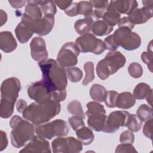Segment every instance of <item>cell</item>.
Returning <instances> with one entry per match:
<instances>
[{
    "instance_id": "obj_1",
    "label": "cell",
    "mask_w": 153,
    "mask_h": 153,
    "mask_svg": "<svg viewBox=\"0 0 153 153\" xmlns=\"http://www.w3.org/2000/svg\"><path fill=\"white\" fill-rule=\"evenodd\" d=\"M42 72V80L53 91L66 90L68 84L66 69L56 60L47 59L38 63Z\"/></svg>"
},
{
    "instance_id": "obj_2",
    "label": "cell",
    "mask_w": 153,
    "mask_h": 153,
    "mask_svg": "<svg viewBox=\"0 0 153 153\" xmlns=\"http://www.w3.org/2000/svg\"><path fill=\"white\" fill-rule=\"evenodd\" d=\"M60 111L59 102L51 100L42 103H30L22 113L24 119L38 126L47 123Z\"/></svg>"
},
{
    "instance_id": "obj_3",
    "label": "cell",
    "mask_w": 153,
    "mask_h": 153,
    "mask_svg": "<svg viewBox=\"0 0 153 153\" xmlns=\"http://www.w3.org/2000/svg\"><path fill=\"white\" fill-rule=\"evenodd\" d=\"M21 89L20 80L16 77H11L3 81L1 86L0 116L2 118H8L13 114L16 101Z\"/></svg>"
},
{
    "instance_id": "obj_4",
    "label": "cell",
    "mask_w": 153,
    "mask_h": 153,
    "mask_svg": "<svg viewBox=\"0 0 153 153\" xmlns=\"http://www.w3.org/2000/svg\"><path fill=\"white\" fill-rule=\"evenodd\" d=\"M10 126L12 128L10 134L11 143L16 148L24 146L35 136V128L33 124L26 120H23L18 115L11 118Z\"/></svg>"
},
{
    "instance_id": "obj_5",
    "label": "cell",
    "mask_w": 153,
    "mask_h": 153,
    "mask_svg": "<svg viewBox=\"0 0 153 153\" xmlns=\"http://www.w3.org/2000/svg\"><path fill=\"white\" fill-rule=\"evenodd\" d=\"M28 96L37 103L54 100L63 101L66 97V90L53 91L42 79L32 83L27 88Z\"/></svg>"
},
{
    "instance_id": "obj_6",
    "label": "cell",
    "mask_w": 153,
    "mask_h": 153,
    "mask_svg": "<svg viewBox=\"0 0 153 153\" xmlns=\"http://www.w3.org/2000/svg\"><path fill=\"white\" fill-rule=\"evenodd\" d=\"M125 56L120 51L108 53L104 59L100 60L96 66V73L101 79L105 80L116 73L126 63Z\"/></svg>"
},
{
    "instance_id": "obj_7",
    "label": "cell",
    "mask_w": 153,
    "mask_h": 153,
    "mask_svg": "<svg viewBox=\"0 0 153 153\" xmlns=\"http://www.w3.org/2000/svg\"><path fill=\"white\" fill-rule=\"evenodd\" d=\"M35 133L38 136L50 140L54 136L63 137L66 136L69 133V128L65 121L57 119L50 123L36 126Z\"/></svg>"
},
{
    "instance_id": "obj_8",
    "label": "cell",
    "mask_w": 153,
    "mask_h": 153,
    "mask_svg": "<svg viewBox=\"0 0 153 153\" xmlns=\"http://www.w3.org/2000/svg\"><path fill=\"white\" fill-rule=\"evenodd\" d=\"M115 44L124 49L131 51L138 48L141 45L140 36L126 27H119L112 34Z\"/></svg>"
},
{
    "instance_id": "obj_9",
    "label": "cell",
    "mask_w": 153,
    "mask_h": 153,
    "mask_svg": "<svg viewBox=\"0 0 153 153\" xmlns=\"http://www.w3.org/2000/svg\"><path fill=\"white\" fill-rule=\"evenodd\" d=\"M75 43L81 53H92L99 55L106 50L103 41L90 33L83 34L77 38Z\"/></svg>"
},
{
    "instance_id": "obj_10",
    "label": "cell",
    "mask_w": 153,
    "mask_h": 153,
    "mask_svg": "<svg viewBox=\"0 0 153 153\" xmlns=\"http://www.w3.org/2000/svg\"><path fill=\"white\" fill-rule=\"evenodd\" d=\"M21 19V22L25 24L33 33L39 36L48 34L54 24V17L53 16H44L41 19H31L22 14Z\"/></svg>"
},
{
    "instance_id": "obj_11",
    "label": "cell",
    "mask_w": 153,
    "mask_h": 153,
    "mask_svg": "<svg viewBox=\"0 0 153 153\" xmlns=\"http://www.w3.org/2000/svg\"><path fill=\"white\" fill-rule=\"evenodd\" d=\"M79 50L73 42H66L60 48L57 56V63L63 68L73 67L78 63Z\"/></svg>"
},
{
    "instance_id": "obj_12",
    "label": "cell",
    "mask_w": 153,
    "mask_h": 153,
    "mask_svg": "<svg viewBox=\"0 0 153 153\" xmlns=\"http://www.w3.org/2000/svg\"><path fill=\"white\" fill-rule=\"evenodd\" d=\"M54 153H78L82 150V143L74 137H59L51 142Z\"/></svg>"
},
{
    "instance_id": "obj_13",
    "label": "cell",
    "mask_w": 153,
    "mask_h": 153,
    "mask_svg": "<svg viewBox=\"0 0 153 153\" xmlns=\"http://www.w3.org/2000/svg\"><path fill=\"white\" fill-rule=\"evenodd\" d=\"M130 114L126 111H113L107 116L103 131L112 133L117 131L120 127L127 126Z\"/></svg>"
},
{
    "instance_id": "obj_14",
    "label": "cell",
    "mask_w": 153,
    "mask_h": 153,
    "mask_svg": "<svg viewBox=\"0 0 153 153\" xmlns=\"http://www.w3.org/2000/svg\"><path fill=\"white\" fill-rule=\"evenodd\" d=\"M49 142L45 138L39 136H34L29 142L23 148L20 152H32V153H47L51 152Z\"/></svg>"
},
{
    "instance_id": "obj_15",
    "label": "cell",
    "mask_w": 153,
    "mask_h": 153,
    "mask_svg": "<svg viewBox=\"0 0 153 153\" xmlns=\"http://www.w3.org/2000/svg\"><path fill=\"white\" fill-rule=\"evenodd\" d=\"M30 54L34 60L39 62L48 58L45 42L41 37H34L30 43Z\"/></svg>"
},
{
    "instance_id": "obj_16",
    "label": "cell",
    "mask_w": 153,
    "mask_h": 153,
    "mask_svg": "<svg viewBox=\"0 0 153 153\" xmlns=\"http://www.w3.org/2000/svg\"><path fill=\"white\" fill-rule=\"evenodd\" d=\"M153 16V8L143 7L136 8L129 15L128 18L130 22L135 25H140L146 23Z\"/></svg>"
},
{
    "instance_id": "obj_17",
    "label": "cell",
    "mask_w": 153,
    "mask_h": 153,
    "mask_svg": "<svg viewBox=\"0 0 153 153\" xmlns=\"http://www.w3.org/2000/svg\"><path fill=\"white\" fill-rule=\"evenodd\" d=\"M138 3L134 0L111 1L109 2V7L114 9L119 14L129 15L134 10L137 8Z\"/></svg>"
},
{
    "instance_id": "obj_18",
    "label": "cell",
    "mask_w": 153,
    "mask_h": 153,
    "mask_svg": "<svg viewBox=\"0 0 153 153\" xmlns=\"http://www.w3.org/2000/svg\"><path fill=\"white\" fill-rule=\"evenodd\" d=\"M17 44L12 33L10 31H2L0 33V48L4 52L8 53L16 50Z\"/></svg>"
},
{
    "instance_id": "obj_19",
    "label": "cell",
    "mask_w": 153,
    "mask_h": 153,
    "mask_svg": "<svg viewBox=\"0 0 153 153\" xmlns=\"http://www.w3.org/2000/svg\"><path fill=\"white\" fill-rule=\"evenodd\" d=\"M136 103V99L133 94L127 91H124L118 94L117 101L116 106L123 109H127L133 107Z\"/></svg>"
},
{
    "instance_id": "obj_20",
    "label": "cell",
    "mask_w": 153,
    "mask_h": 153,
    "mask_svg": "<svg viewBox=\"0 0 153 153\" xmlns=\"http://www.w3.org/2000/svg\"><path fill=\"white\" fill-rule=\"evenodd\" d=\"M94 20L93 17H86L76 20L74 25L75 31L81 35L88 33L92 29Z\"/></svg>"
},
{
    "instance_id": "obj_21",
    "label": "cell",
    "mask_w": 153,
    "mask_h": 153,
    "mask_svg": "<svg viewBox=\"0 0 153 153\" xmlns=\"http://www.w3.org/2000/svg\"><path fill=\"white\" fill-rule=\"evenodd\" d=\"M106 118L107 116L105 114L91 115L88 117L87 124L90 128L96 131H103Z\"/></svg>"
},
{
    "instance_id": "obj_22",
    "label": "cell",
    "mask_w": 153,
    "mask_h": 153,
    "mask_svg": "<svg viewBox=\"0 0 153 153\" xmlns=\"http://www.w3.org/2000/svg\"><path fill=\"white\" fill-rule=\"evenodd\" d=\"M16 36L21 44L27 42L32 36L33 32L22 22H20L15 29Z\"/></svg>"
},
{
    "instance_id": "obj_23",
    "label": "cell",
    "mask_w": 153,
    "mask_h": 153,
    "mask_svg": "<svg viewBox=\"0 0 153 153\" xmlns=\"http://www.w3.org/2000/svg\"><path fill=\"white\" fill-rule=\"evenodd\" d=\"M23 15L31 19H41L42 17L41 9L35 2V1H27V5Z\"/></svg>"
},
{
    "instance_id": "obj_24",
    "label": "cell",
    "mask_w": 153,
    "mask_h": 153,
    "mask_svg": "<svg viewBox=\"0 0 153 153\" xmlns=\"http://www.w3.org/2000/svg\"><path fill=\"white\" fill-rule=\"evenodd\" d=\"M92 32L98 36L108 35L113 30V27L108 25L103 20L94 21L92 26Z\"/></svg>"
},
{
    "instance_id": "obj_25",
    "label": "cell",
    "mask_w": 153,
    "mask_h": 153,
    "mask_svg": "<svg viewBox=\"0 0 153 153\" xmlns=\"http://www.w3.org/2000/svg\"><path fill=\"white\" fill-rule=\"evenodd\" d=\"M78 140L84 145H88L94 140V136L91 128L84 126L76 131Z\"/></svg>"
},
{
    "instance_id": "obj_26",
    "label": "cell",
    "mask_w": 153,
    "mask_h": 153,
    "mask_svg": "<svg viewBox=\"0 0 153 153\" xmlns=\"http://www.w3.org/2000/svg\"><path fill=\"white\" fill-rule=\"evenodd\" d=\"M106 88L102 85L99 84H93L90 89V96L91 98L98 102L104 101L106 94Z\"/></svg>"
},
{
    "instance_id": "obj_27",
    "label": "cell",
    "mask_w": 153,
    "mask_h": 153,
    "mask_svg": "<svg viewBox=\"0 0 153 153\" xmlns=\"http://www.w3.org/2000/svg\"><path fill=\"white\" fill-rule=\"evenodd\" d=\"M94 10H93V17L96 20L102 18L104 13L108 9L109 6L108 1H90Z\"/></svg>"
},
{
    "instance_id": "obj_28",
    "label": "cell",
    "mask_w": 153,
    "mask_h": 153,
    "mask_svg": "<svg viewBox=\"0 0 153 153\" xmlns=\"http://www.w3.org/2000/svg\"><path fill=\"white\" fill-rule=\"evenodd\" d=\"M41 9L42 15L54 16L57 12L56 7L52 1H35Z\"/></svg>"
},
{
    "instance_id": "obj_29",
    "label": "cell",
    "mask_w": 153,
    "mask_h": 153,
    "mask_svg": "<svg viewBox=\"0 0 153 153\" xmlns=\"http://www.w3.org/2000/svg\"><path fill=\"white\" fill-rule=\"evenodd\" d=\"M152 90L150 86L144 82H140L136 85L133 91V96L136 99L142 100L146 98Z\"/></svg>"
},
{
    "instance_id": "obj_30",
    "label": "cell",
    "mask_w": 153,
    "mask_h": 153,
    "mask_svg": "<svg viewBox=\"0 0 153 153\" xmlns=\"http://www.w3.org/2000/svg\"><path fill=\"white\" fill-rule=\"evenodd\" d=\"M120 14L117 13L114 9L109 7L108 6L107 10L104 13L102 17V19L103 20L105 21L108 25L112 27H114L117 24L118 22L120 19Z\"/></svg>"
},
{
    "instance_id": "obj_31",
    "label": "cell",
    "mask_w": 153,
    "mask_h": 153,
    "mask_svg": "<svg viewBox=\"0 0 153 153\" xmlns=\"http://www.w3.org/2000/svg\"><path fill=\"white\" fill-rule=\"evenodd\" d=\"M93 6L90 1H82L77 3V14L86 17H93ZM94 18V17H93Z\"/></svg>"
},
{
    "instance_id": "obj_32",
    "label": "cell",
    "mask_w": 153,
    "mask_h": 153,
    "mask_svg": "<svg viewBox=\"0 0 153 153\" xmlns=\"http://www.w3.org/2000/svg\"><path fill=\"white\" fill-rule=\"evenodd\" d=\"M87 111L85 114L87 117H90L94 115L105 114L106 111L104 106L100 103L95 102H90L87 104Z\"/></svg>"
},
{
    "instance_id": "obj_33",
    "label": "cell",
    "mask_w": 153,
    "mask_h": 153,
    "mask_svg": "<svg viewBox=\"0 0 153 153\" xmlns=\"http://www.w3.org/2000/svg\"><path fill=\"white\" fill-rule=\"evenodd\" d=\"M67 109L71 114L79 117L82 119L85 118V114L82 110L81 104L78 100H74L70 102L67 106Z\"/></svg>"
},
{
    "instance_id": "obj_34",
    "label": "cell",
    "mask_w": 153,
    "mask_h": 153,
    "mask_svg": "<svg viewBox=\"0 0 153 153\" xmlns=\"http://www.w3.org/2000/svg\"><path fill=\"white\" fill-rule=\"evenodd\" d=\"M137 117L142 121L145 122L152 118V109L151 106L146 104L141 105L136 111Z\"/></svg>"
},
{
    "instance_id": "obj_35",
    "label": "cell",
    "mask_w": 153,
    "mask_h": 153,
    "mask_svg": "<svg viewBox=\"0 0 153 153\" xmlns=\"http://www.w3.org/2000/svg\"><path fill=\"white\" fill-rule=\"evenodd\" d=\"M67 78L72 82H79L83 76L82 71L77 67H70L66 69Z\"/></svg>"
},
{
    "instance_id": "obj_36",
    "label": "cell",
    "mask_w": 153,
    "mask_h": 153,
    "mask_svg": "<svg viewBox=\"0 0 153 153\" xmlns=\"http://www.w3.org/2000/svg\"><path fill=\"white\" fill-rule=\"evenodd\" d=\"M84 69L85 72V76L82 81V85H86L94 79V64L91 62H87L84 65Z\"/></svg>"
},
{
    "instance_id": "obj_37",
    "label": "cell",
    "mask_w": 153,
    "mask_h": 153,
    "mask_svg": "<svg viewBox=\"0 0 153 153\" xmlns=\"http://www.w3.org/2000/svg\"><path fill=\"white\" fill-rule=\"evenodd\" d=\"M142 126V121L136 114H130L127 127L132 132L139 131Z\"/></svg>"
},
{
    "instance_id": "obj_38",
    "label": "cell",
    "mask_w": 153,
    "mask_h": 153,
    "mask_svg": "<svg viewBox=\"0 0 153 153\" xmlns=\"http://www.w3.org/2000/svg\"><path fill=\"white\" fill-rule=\"evenodd\" d=\"M128 72L129 75L134 78H140L143 74V69L142 66L136 62H133L128 67Z\"/></svg>"
},
{
    "instance_id": "obj_39",
    "label": "cell",
    "mask_w": 153,
    "mask_h": 153,
    "mask_svg": "<svg viewBox=\"0 0 153 153\" xmlns=\"http://www.w3.org/2000/svg\"><path fill=\"white\" fill-rule=\"evenodd\" d=\"M118 93L116 91L111 90L106 92V97L104 102L105 105L109 108H114L116 106V101L118 95Z\"/></svg>"
},
{
    "instance_id": "obj_40",
    "label": "cell",
    "mask_w": 153,
    "mask_h": 153,
    "mask_svg": "<svg viewBox=\"0 0 153 153\" xmlns=\"http://www.w3.org/2000/svg\"><path fill=\"white\" fill-rule=\"evenodd\" d=\"M68 121L71 127L75 131L84 126V122L83 119L75 115L72 116L69 118Z\"/></svg>"
},
{
    "instance_id": "obj_41",
    "label": "cell",
    "mask_w": 153,
    "mask_h": 153,
    "mask_svg": "<svg viewBox=\"0 0 153 153\" xmlns=\"http://www.w3.org/2000/svg\"><path fill=\"white\" fill-rule=\"evenodd\" d=\"M121 143L132 144L134 141V135L130 130H126L121 133L120 137Z\"/></svg>"
},
{
    "instance_id": "obj_42",
    "label": "cell",
    "mask_w": 153,
    "mask_h": 153,
    "mask_svg": "<svg viewBox=\"0 0 153 153\" xmlns=\"http://www.w3.org/2000/svg\"><path fill=\"white\" fill-rule=\"evenodd\" d=\"M152 59L153 54L151 51H144L141 54L142 60L147 65L148 69L152 72Z\"/></svg>"
},
{
    "instance_id": "obj_43",
    "label": "cell",
    "mask_w": 153,
    "mask_h": 153,
    "mask_svg": "<svg viewBox=\"0 0 153 153\" xmlns=\"http://www.w3.org/2000/svg\"><path fill=\"white\" fill-rule=\"evenodd\" d=\"M135 148L132 144L121 143L117 146L115 152L116 153H124V152H137Z\"/></svg>"
},
{
    "instance_id": "obj_44",
    "label": "cell",
    "mask_w": 153,
    "mask_h": 153,
    "mask_svg": "<svg viewBox=\"0 0 153 153\" xmlns=\"http://www.w3.org/2000/svg\"><path fill=\"white\" fill-rule=\"evenodd\" d=\"M143 133L151 140L152 139V118L145 121L143 127Z\"/></svg>"
},
{
    "instance_id": "obj_45",
    "label": "cell",
    "mask_w": 153,
    "mask_h": 153,
    "mask_svg": "<svg viewBox=\"0 0 153 153\" xmlns=\"http://www.w3.org/2000/svg\"><path fill=\"white\" fill-rule=\"evenodd\" d=\"M103 42L105 44L106 49L109 50L111 51H116L118 47L114 42V41L113 37H112V35H111L107 36L106 38H105Z\"/></svg>"
},
{
    "instance_id": "obj_46",
    "label": "cell",
    "mask_w": 153,
    "mask_h": 153,
    "mask_svg": "<svg viewBox=\"0 0 153 153\" xmlns=\"http://www.w3.org/2000/svg\"><path fill=\"white\" fill-rule=\"evenodd\" d=\"M117 25L119 27H126L130 30H132L135 26L130 22L128 17H123L121 18L118 22Z\"/></svg>"
},
{
    "instance_id": "obj_47",
    "label": "cell",
    "mask_w": 153,
    "mask_h": 153,
    "mask_svg": "<svg viewBox=\"0 0 153 153\" xmlns=\"http://www.w3.org/2000/svg\"><path fill=\"white\" fill-rule=\"evenodd\" d=\"M66 15L70 17H74L78 15L77 14V3L72 2V4L65 11Z\"/></svg>"
},
{
    "instance_id": "obj_48",
    "label": "cell",
    "mask_w": 153,
    "mask_h": 153,
    "mask_svg": "<svg viewBox=\"0 0 153 153\" xmlns=\"http://www.w3.org/2000/svg\"><path fill=\"white\" fill-rule=\"evenodd\" d=\"M8 145V139L6 133L2 130L0 131V151L6 148Z\"/></svg>"
},
{
    "instance_id": "obj_49",
    "label": "cell",
    "mask_w": 153,
    "mask_h": 153,
    "mask_svg": "<svg viewBox=\"0 0 153 153\" xmlns=\"http://www.w3.org/2000/svg\"><path fill=\"white\" fill-rule=\"evenodd\" d=\"M72 2V1H54L55 5H57L60 9L64 11L67 9Z\"/></svg>"
},
{
    "instance_id": "obj_50",
    "label": "cell",
    "mask_w": 153,
    "mask_h": 153,
    "mask_svg": "<svg viewBox=\"0 0 153 153\" xmlns=\"http://www.w3.org/2000/svg\"><path fill=\"white\" fill-rule=\"evenodd\" d=\"M27 102L23 99H19L16 103V109L20 113H23L27 107Z\"/></svg>"
},
{
    "instance_id": "obj_51",
    "label": "cell",
    "mask_w": 153,
    "mask_h": 153,
    "mask_svg": "<svg viewBox=\"0 0 153 153\" xmlns=\"http://www.w3.org/2000/svg\"><path fill=\"white\" fill-rule=\"evenodd\" d=\"M12 7L16 9L20 8L27 5V1H8Z\"/></svg>"
},
{
    "instance_id": "obj_52",
    "label": "cell",
    "mask_w": 153,
    "mask_h": 153,
    "mask_svg": "<svg viewBox=\"0 0 153 153\" xmlns=\"http://www.w3.org/2000/svg\"><path fill=\"white\" fill-rule=\"evenodd\" d=\"M7 20V13L2 10H1V26H2Z\"/></svg>"
},
{
    "instance_id": "obj_53",
    "label": "cell",
    "mask_w": 153,
    "mask_h": 153,
    "mask_svg": "<svg viewBox=\"0 0 153 153\" xmlns=\"http://www.w3.org/2000/svg\"><path fill=\"white\" fill-rule=\"evenodd\" d=\"M142 4L143 7L149 8H153V0H144L142 1Z\"/></svg>"
},
{
    "instance_id": "obj_54",
    "label": "cell",
    "mask_w": 153,
    "mask_h": 153,
    "mask_svg": "<svg viewBox=\"0 0 153 153\" xmlns=\"http://www.w3.org/2000/svg\"><path fill=\"white\" fill-rule=\"evenodd\" d=\"M146 101L148 103V104H149V105L152 106V90L150 91V93L146 97Z\"/></svg>"
}]
</instances>
